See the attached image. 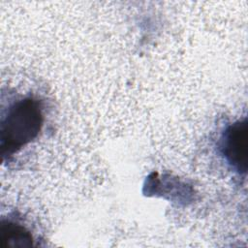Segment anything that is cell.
I'll return each instance as SVG.
<instances>
[{
  "instance_id": "cell-1",
  "label": "cell",
  "mask_w": 248,
  "mask_h": 248,
  "mask_svg": "<svg viewBox=\"0 0 248 248\" xmlns=\"http://www.w3.org/2000/svg\"><path fill=\"white\" fill-rule=\"evenodd\" d=\"M43 125L39 103L31 98L20 100L8 110L1 124V147L3 155H10L34 140Z\"/></svg>"
},
{
  "instance_id": "cell-2",
  "label": "cell",
  "mask_w": 248,
  "mask_h": 248,
  "mask_svg": "<svg viewBox=\"0 0 248 248\" xmlns=\"http://www.w3.org/2000/svg\"><path fill=\"white\" fill-rule=\"evenodd\" d=\"M247 121H236L227 128L221 140V151L238 173L247 171Z\"/></svg>"
},
{
  "instance_id": "cell-3",
  "label": "cell",
  "mask_w": 248,
  "mask_h": 248,
  "mask_svg": "<svg viewBox=\"0 0 248 248\" xmlns=\"http://www.w3.org/2000/svg\"><path fill=\"white\" fill-rule=\"evenodd\" d=\"M0 236L1 247L4 248H26L33 245L31 233L17 223L3 222Z\"/></svg>"
}]
</instances>
